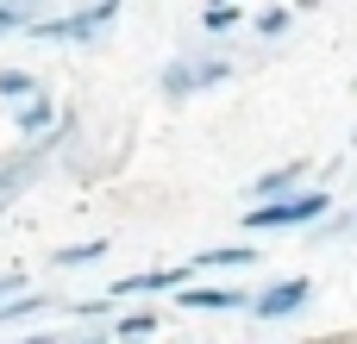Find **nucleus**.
I'll use <instances>...</instances> for the list:
<instances>
[{
	"instance_id": "39448f33",
	"label": "nucleus",
	"mask_w": 357,
	"mask_h": 344,
	"mask_svg": "<svg viewBox=\"0 0 357 344\" xmlns=\"http://www.w3.org/2000/svg\"><path fill=\"white\" fill-rule=\"evenodd\" d=\"M201 269L195 263H163V269H138V276H119L113 282V301H157V295H176L182 282H195Z\"/></svg>"
},
{
	"instance_id": "9b49d317",
	"label": "nucleus",
	"mask_w": 357,
	"mask_h": 344,
	"mask_svg": "<svg viewBox=\"0 0 357 344\" xmlns=\"http://www.w3.org/2000/svg\"><path fill=\"white\" fill-rule=\"evenodd\" d=\"M245 19H251L245 0H207V6H201V31H207V38H232Z\"/></svg>"
},
{
	"instance_id": "ddd939ff",
	"label": "nucleus",
	"mask_w": 357,
	"mask_h": 344,
	"mask_svg": "<svg viewBox=\"0 0 357 344\" xmlns=\"http://www.w3.org/2000/svg\"><path fill=\"white\" fill-rule=\"evenodd\" d=\"M345 238H357V207H345V213L333 207L326 219L307 226V244H345Z\"/></svg>"
},
{
	"instance_id": "4468645a",
	"label": "nucleus",
	"mask_w": 357,
	"mask_h": 344,
	"mask_svg": "<svg viewBox=\"0 0 357 344\" xmlns=\"http://www.w3.org/2000/svg\"><path fill=\"white\" fill-rule=\"evenodd\" d=\"M100 257H107V238H82V244L50 251V263H56V269H82V263H100Z\"/></svg>"
},
{
	"instance_id": "412c9836",
	"label": "nucleus",
	"mask_w": 357,
	"mask_h": 344,
	"mask_svg": "<svg viewBox=\"0 0 357 344\" xmlns=\"http://www.w3.org/2000/svg\"><path fill=\"white\" fill-rule=\"evenodd\" d=\"M351 144H357V132H351Z\"/></svg>"
},
{
	"instance_id": "f8f14e48",
	"label": "nucleus",
	"mask_w": 357,
	"mask_h": 344,
	"mask_svg": "<svg viewBox=\"0 0 357 344\" xmlns=\"http://www.w3.org/2000/svg\"><path fill=\"white\" fill-rule=\"evenodd\" d=\"M307 169H314V163H276V169H264V175L251 182V201H270V194L301 188V182H307Z\"/></svg>"
},
{
	"instance_id": "6e6552de",
	"label": "nucleus",
	"mask_w": 357,
	"mask_h": 344,
	"mask_svg": "<svg viewBox=\"0 0 357 344\" xmlns=\"http://www.w3.org/2000/svg\"><path fill=\"white\" fill-rule=\"evenodd\" d=\"M107 332H113V338H157V332H163V313H157L151 301H126V307L107 320Z\"/></svg>"
},
{
	"instance_id": "f03ea898",
	"label": "nucleus",
	"mask_w": 357,
	"mask_h": 344,
	"mask_svg": "<svg viewBox=\"0 0 357 344\" xmlns=\"http://www.w3.org/2000/svg\"><path fill=\"white\" fill-rule=\"evenodd\" d=\"M119 13H126V0H88V6H75V13H38V19L25 25V38H31V44L88 50V44H100V38L119 25Z\"/></svg>"
},
{
	"instance_id": "1a4fd4ad",
	"label": "nucleus",
	"mask_w": 357,
	"mask_h": 344,
	"mask_svg": "<svg viewBox=\"0 0 357 344\" xmlns=\"http://www.w3.org/2000/svg\"><path fill=\"white\" fill-rule=\"evenodd\" d=\"M245 25H251V38H257V44H282V38L295 31V6H289V0H276V6H257Z\"/></svg>"
},
{
	"instance_id": "423d86ee",
	"label": "nucleus",
	"mask_w": 357,
	"mask_h": 344,
	"mask_svg": "<svg viewBox=\"0 0 357 344\" xmlns=\"http://www.w3.org/2000/svg\"><path fill=\"white\" fill-rule=\"evenodd\" d=\"M176 301H182V313H245L251 307V288H232V282H182L176 288Z\"/></svg>"
},
{
	"instance_id": "aec40b11",
	"label": "nucleus",
	"mask_w": 357,
	"mask_h": 344,
	"mask_svg": "<svg viewBox=\"0 0 357 344\" xmlns=\"http://www.w3.org/2000/svg\"><path fill=\"white\" fill-rule=\"evenodd\" d=\"M289 6H295V13H314V6H320V0H289Z\"/></svg>"
},
{
	"instance_id": "4be33fe9",
	"label": "nucleus",
	"mask_w": 357,
	"mask_h": 344,
	"mask_svg": "<svg viewBox=\"0 0 357 344\" xmlns=\"http://www.w3.org/2000/svg\"><path fill=\"white\" fill-rule=\"evenodd\" d=\"M351 88H357V81H351Z\"/></svg>"
},
{
	"instance_id": "a211bd4d",
	"label": "nucleus",
	"mask_w": 357,
	"mask_h": 344,
	"mask_svg": "<svg viewBox=\"0 0 357 344\" xmlns=\"http://www.w3.org/2000/svg\"><path fill=\"white\" fill-rule=\"evenodd\" d=\"M19 288H31V282H25V269H0V301H6V295H19Z\"/></svg>"
},
{
	"instance_id": "6ab92c4d",
	"label": "nucleus",
	"mask_w": 357,
	"mask_h": 344,
	"mask_svg": "<svg viewBox=\"0 0 357 344\" xmlns=\"http://www.w3.org/2000/svg\"><path fill=\"white\" fill-rule=\"evenodd\" d=\"M13 6H25V13H31V19H38V13H50V6H56V0H13Z\"/></svg>"
},
{
	"instance_id": "f3484780",
	"label": "nucleus",
	"mask_w": 357,
	"mask_h": 344,
	"mask_svg": "<svg viewBox=\"0 0 357 344\" xmlns=\"http://www.w3.org/2000/svg\"><path fill=\"white\" fill-rule=\"evenodd\" d=\"M25 25H31V13L13 6V0H0V38H25Z\"/></svg>"
},
{
	"instance_id": "f257e3e1",
	"label": "nucleus",
	"mask_w": 357,
	"mask_h": 344,
	"mask_svg": "<svg viewBox=\"0 0 357 344\" xmlns=\"http://www.w3.org/2000/svg\"><path fill=\"white\" fill-rule=\"evenodd\" d=\"M326 213H333V188H314V182H301V188H289V194L251 201V207H245V219H238V232H245V238L307 232V226H314V219H326Z\"/></svg>"
},
{
	"instance_id": "0eeeda50",
	"label": "nucleus",
	"mask_w": 357,
	"mask_h": 344,
	"mask_svg": "<svg viewBox=\"0 0 357 344\" xmlns=\"http://www.w3.org/2000/svg\"><path fill=\"white\" fill-rule=\"evenodd\" d=\"M13 125H19V138L31 144V138H44L50 125H56V100L38 88V94H25V100H13Z\"/></svg>"
},
{
	"instance_id": "dca6fc26",
	"label": "nucleus",
	"mask_w": 357,
	"mask_h": 344,
	"mask_svg": "<svg viewBox=\"0 0 357 344\" xmlns=\"http://www.w3.org/2000/svg\"><path fill=\"white\" fill-rule=\"evenodd\" d=\"M44 81L31 75V69H0V100L13 107V100H25V94H38Z\"/></svg>"
},
{
	"instance_id": "20e7f679",
	"label": "nucleus",
	"mask_w": 357,
	"mask_h": 344,
	"mask_svg": "<svg viewBox=\"0 0 357 344\" xmlns=\"http://www.w3.org/2000/svg\"><path fill=\"white\" fill-rule=\"evenodd\" d=\"M314 307V276H276V282H264L257 295H251V320L257 326H289V320H301Z\"/></svg>"
},
{
	"instance_id": "7ed1b4c3",
	"label": "nucleus",
	"mask_w": 357,
	"mask_h": 344,
	"mask_svg": "<svg viewBox=\"0 0 357 344\" xmlns=\"http://www.w3.org/2000/svg\"><path fill=\"white\" fill-rule=\"evenodd\" d=\"M232 75H238V63H232L226 50H207V56H176V63H163L157 94H163L169 107H182V100H201V94L226 88Z\"/></svg>"
},
{
	"instance_id": "9d476101",
	"label": "nucleus",
	"mask_w": 357,
	"mask_h": 344,
	"mask_svg": "<svg viewBox=\"0 0 357 344\" xmlns=\"http://www.w3.org/2000/svg\"><path fill=\"white\" fill-rule=\"evenodd\" d=\"M188 263H195L201 276H207V269H257V244H251V238H245V244H213V251H195Z\"/></svg>"
},
{
	"instance_id": "2eb2a0df",
	"label": "nucleus",
	"mask_w": 357,
	"mask_h": 344,
	"mask_svg": "<svg viewBox=\"0 0 357 344\" xmlns=\"http://www.w3.org/2000/svg\"><path fill=\"white\" fill-rule=\"evenodd\" d=\"M31 313H44V295H31V288L6 295V301H0V332H13V326H19V320H31Z\"/></svg>"
}]
</instances>
